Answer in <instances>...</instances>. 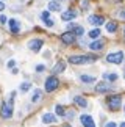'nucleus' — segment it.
<instances>
[{"mask_svg": "<svg viewBox=\"0 0 125 127\" xmlns=\"http://www.w3.org/2000/svg\"><path fill=\"white\" fill-rule=\"evenodd\" d=\"M95 57H89V55H72L69 57V63L72 64H89V63H94Z\"/></svg>", "mask_w": 125, "mask_h": 127, "instance_id": "nucleus-1", "label": "nucleus"}, {"mask_svg": "<svg viewBox=\"0 0 125 127\" xmlns=\"http://www.w3.org/2000/svg\"><path fill=\"white\" fill-rule=\"evenodd\" d=\"M60 86V80L56 79V77H49V79L45 80V91L47 93H52V91H55L56 88Z\"/></svg>", "mask_w": 125, "mask_h": 127, "instance_id": "nucleus-2", "label": "nucleus"}, {"mask_svg": "<svg viewBox=\"0 0 125 127\" xmlns=\"http://www.w3.org/2000/svg\"><path fill=\"white\" fill-rule=\"evenodd\" d=\"M106 102H108V107L111 110H117L122 105V97L121 96H109Z\"/></svg>", "mask_w": 125, "mask_h": 127, "instance_id": "nucleus-3", "label": "nucleus"}, {"mask_svg": "<svg viewBox=\"0 0 125 127\" xmlns=\"http://www.w3.org/2000/svg\"><path fill=\"white\" fill-rule=\"evenodd\" d=\"M124 60V52H113L106 57L108 63H114V64H121Z\"/></svg>", "mask_w": 125, "mask_h": 127, "instance_id": "nucleus-4", "label": "nucleus"}, {"mask_svg": "<svg viewBox=\"0 0 125 127\" xmlns=\"http://www.w3.org/2000/svg\"><path fill=\"white\" fill-rule=\"evenodd\" d=\"M13 116V105L11 102H6V104L2 105V118H11Z\"/></svg>", "mask_w": 125, "mask_h": 127, "instance_id": "nucleus-5", "label": "nucleus"}, {"mask_svg": "<svg viewBox=\"0 0 125 127\" xmlns=\"http://www.w3.org/2000/svg\"><path fill=\"white\" fill-rule=\"evenodd\" d=\"M42 39H31L30 42H28V47H30L31 52H39L41 47H42Z\"/></svg>", "mask_w": 125, "mask_h": 127, "instance_id": "nucleus-6", "label": "nucleus"}, {"mask_svg": "<svg viewBox=\"0 0 125 127\" xmlns=\"http://www.w3.org/2000/svg\"><path fill=\"white\" fill-rule=\"evenodd\" d=\"M77 17V11L75 9H67V11H64L61 14V19L64 22H69V21H72V19H75Z\"/></svg>", "mask_w": 125, "mask_h": 127, "instance_id": "nucleus-7", "label": "nucleus"}, {"mask_svg": "<svg viewBox=\"0 0 125 127\" xmlns=\"http://www.w3.org/2000/svg\"><path fill=\"white\" fill-rule=\"evenodd\" d=\"M81 121V124H83V127H95V123H94V119L91 118L89 115H83L80 118Z\"/></svg>", "mask_w": 125, "mask_h": 127, "instance_id": "nucleus-8", "label": "nucleus"}, {"mask_svg": "<svg viewBox=\"0 0 125 127\" xmlns=\"http://www.w3.org/2000/svg\"><path fill=\"white\" fill-rule=\"evenodd\" d=\"M75 38H77V36H75L72 32H66L64 35L61 36V39H62V42H64V44H74V42H75Z\"/></svg>", "mask_w": 125, "mask_h": 127, "instance_id": "nucleus-9", "label": "nucleus"}, {"mask_svg": "<svg viewBox=\"0 0 125 127\" xmlns=\"http://www.w3.org/2000/svg\"><path fill=\"white\" fill-rule=\"evenodd\" d=\"M111 90H113V86L108 85L106 82H100V83L95 86V91H97V93H108V91H111Z\"/></svg>", "mask_w": 125, "mask_h": 127, "instance_id": "nucleus-10", "label": "nucleus"}, {"mask_svg": "<svg viewBox=\"0 0 125 127\" xmlns=\"http://www.w3.org/2000/svg\"><path fill=\"white\" fill-rule=\"evenodd\" d=\"M88 22L92 24V25H102V24L105 22V19L102 16H97V14H94V16H89L88 17Z\"/></svg>", "mask_w": 125, "mask_h": 127, "instance_id": "nucleus-11", "label": "nucleus"}, {"mask_svg": "<svg viewBox=\"0 0 125 127\" xmlns=\"http://www.w3.org/2000/svg\"><path fill=\"white\" fill-rule=\"evenodd\" d=\"M56 121H58L56 116L52 115V113H45L44 116H42V123H44V124H55Z\"/></svg>", "mask_w": 125, "mask_h": 127, "instance_id": "nucleus-12", "label": "nucleus"}, {"mask_svg": "<svg viewBox=\"0 0 125 127\" xmlns=\"http://www.w3.org/2000/svg\"><path fill=\"white\" fill-rule=\"evenodd\" d=\"M9 30H11L13 33L21 32V24H19L17 19H11V21H9Z\"/></svg>", "mask_w": 125, "mask_h": 127, "instance_id": "nucleus-13", "label": "nucleus"}, {"mask_svg": "<svg viewBox=\"0 0 125 127\" xmlns=\"http://www.w3.org/2000/svg\"><path fill=\"white\" fill-rule=\"evenodd\" d=\"M69 30H72V33H74L75 36H81V35L84 33L83 27H80V25H74V24H70V25H69Z\"/></svg>", "mask_w": 125, "mask_h": 127, "instance_id": "nucleus-14", "label": "nucleus"}, {"mask_svg": "<svg viewBox=\"0 0 125 127\" xmlns=\"http://www.w3.org/2000/svg\"><path fill=\"white\" fill-rule=\"evenodd\" d=\"M89 49H91V50H102V49H103V41L95 39L94 42L89 44Z\"/></svg>", "mask_w": 125, "mask_h": 127, "instance_id": "nucleus-15", "label": "nucleus"}, {"mask_svg": "<svg viewBox=\"0 0 125 127\" xmlns=\"http://www.w3.org/2000/svg\"><path fill=\"white\" fill-rule=\"evenodd\" d=\"M64 69H66V63L64 61H58L52 72H53V74H60V72H64Z\"/></svg>", "mask_w": 125, "mask_h": 127, "instance_id": "nucleus-16", "label": "nucleus"}, {"mask_svg": "<svg viewBox=\"0 0 125 127\" xmlns=\"http://www.w3.org/2000/svg\"><path fill=\"white\" fill-rule=\"evenodd\" d=\"M74 102L77 105H80L81 108H86V107H88V102H86V99L84 97H81V96H75L74 97Z\"/></svg>", "mask_w": 125, "mask_h": 127, "instance_id": "nucleus-17", "label": "nucleus"}, {"mask_svg": "<svg viewBox=\"0 0 125 127\" xmlns=\"http://www.w3.org/2000/svg\"><path fill=\"white\" fill-rule=\"evenodd\" d=\"M103 79L108 80V82H116L117 80V74H116V72H105Z\"/></svg>", "mask_w": 125, "mask_h": 127, "instance_id": "nucleus-18", "label": "nucleus"}, {"mask_svg": "<svg viewBox=\"0 0 125 127\" xmlns=\"http://www.w3.org/2000/svg\"><path fill=\"white\" fill-rule=\"evenodd\" d=\"M80 80L83 82V83H94V82H95V77H92V75H86V74H81V75H80Z\"/></svg>", "mask_w": 125, "mask_h": 127, "instance_id": "nucleus-19", "label": "nucleus"}, {"mask_svg": "<svg viewBox=\"0 0 125 127\" xmlns=\"http://www.w3.org/2000/svg\"><path fill=\"white\" fill-rule=\"evenodd\" d=\"M61 9V3L60 2H55V0H52L49 3V11H60Z\"/></svg>", "mask_w": 125, "mask_h": 127, "instance_id": "nucleus-20", "label": "nucleus"}, {"mask_svg": "<svg viewBox=\"0 0 125 127\" xmlns=\"http://www.w3.org/2000/svg\"><path fill=\"white\" fill-rule=\"evenodd\" d=\"M41 97H42V91H41V90H36L35 93H33L31 100H33V102H38V100H41Z\"/></svg>", "mask_w": 125, "mask_h": 127, "instance_id": "nucleus-21", "label": "nucleus"}, {"mask_svg": "<svg viewBox=\"0 0 125 127\" xmlns=\"http://www.w3.org/2000/svg\"><path fill=\"white\" fill-rule=\"evenodd\" d=\"M116 28H117V25H116L114 22H108V24H106V30H108L109 33H114V32H116Z\"/></svg>", "mask_w": 125, "mask_h": 127, "instance_id": "nucleus-22", "label": "nucleus"}, {"mask_svg": "<svg viewBox=\"0 0 125 127\" xmlns=\"http://www.w3.org/2000/svg\"><path fill=\"white\" fill-rule=\"evenodd\" d=\"M99 36H100V30H97V28H95V30H91V32H89V38H92V39H97Z\"/></svg>", "mask_w": 125, "mask_h": 127, "instance_id": "nucleus-23", "label": "nucleus"}, {"mask_svg": "<svg viewBox=\"0 0 125 127\" xmlns=\"http://www.w3.org/2000/svg\"><path fill=\"white\" fill-rule=\"evenodd\" d=\"M30 88H31V83H30V82H23V83L21 85V90H22V91H28Z\"/></svg>", "mask_w": 125, "mask_h": 127, "instance_id": "nucleus-24", "label": "nucleus"}, {"mask_svg": "<svg viewBox=\"0 0 125 127\" xmlns=\"http://www.w3.org/2000/svg\"><path fill=\"white\" fill-rule=\"evenodd\" d=\"M64 113H66V110L62 108L61 105H56V115H58V116H64Z\"/></svg>", "mask_w": 125, "mask_h": 127, "instance_id": "nucleus-25", "label": "nucleus"}, {"mask_svg": "<svg viewBox=\"0 0 125 127\" xmlns=\"http://www.w3.org/2000/svg\"><path fill=\"white\" fill-rule=\"evenodd\" d=\"M49 17H50V13L49 11H44V13L41 14V19H42V21H47Z\"/></svg>", "mask_w": 125, "mask_h": 127, "instance_id": "nucleus-26", "label": "nucleus"}, {"mask_svg": "<svg viewBox=\"0 0 125 127\" xmlns=\"http://www.w3.org/2000/svg\"><path fill=\"white\" fill-rule=\"evenodd\" d=\"M44 22H45V25H47V27H53V24H55V22H53V19H50V17L47 19V21H44Z\"/></svg>", "mask_w": 125, "mask_h": 127, "instance_id": "nucleus-27", "label": "nucleus"}, {"mask_svg": "<svg viewBox=\"0 0 125 127\" xmlns=\"http://www.w3.org/2000/svg\"><path fill=\"white\" fill-rule=\"evenodd\" d=\"M44 69H45V67L42 66V64H38V66H36V72H42Z\"/></svg>", "mask_w": 125, "mask_h": 127, "instance_id": "nucleus-28", "label": "nucleus"}, {"mask_svg": "<svg viewBox=\"0 0 125 127\" xmlns=\"http://www.w3.org/2000/svg\"><path fill=\"white\" fill-rule=\"evenodd\" d=\"M0 24H6V16H0Z\"/></svg>", "mask_w": 125, "mask_h": 127, "instance_id": "nucleus-29", "label": "nucleus"}, {"mask_svg": "<svg viewBox=\"0 0 125 127\" xmlns=\"http://www.w3.org/2000/svg\"><path fill=\"white\" fill-rule=\"evenodd\" d=\"M105 127H117V124L116 123H106V124H105Z\"/></svg>", "mask_w": 125, "mask_h": 127, "instance_id": "nucleus-30", "label": "nucleus"}, {"mask_svg": "<svg viewBox=\"0 0 125 127\" xmlns=\"http://www.w3.org/2000/svg\"><path fill=\"white\" fill-rule=\"evenodd\" d=\"M14 66H16V61H8V67H14Z\"/></svg>", "mask_w": 125, "mask_h": 127, "instance_id": "nucleus-31", "label": "nucleus"}, {"mask_svg": "<svg viewBox=\"0 0 125 127\" xmlns=\"http://www.w3.org/2000/svg\"><path fill=\"white\" fill-rule=\"evenodd\" d=\"M3 9H5V3L0 0V11H3Z\"/></svg>", "mask_w": 125, "mask_h": 127, "instance_id": "nucleus-32", "label": "nucleus"}, {"mask_svg": "<svg viewBox=\"0 0 125 127\" xmlns=\"http://www.w3.org/2000/svg\"><path fill=\"white\" fill-rule=\"evenodd\" d=\"M119 16H121L122 19H125V9H122V11H121V14H119Z\"/></svg>", "mask_w": 125, "mask_h": 127, "instance_id": "nucleus-33", "label": "nucleus"}, {"mask_svg": "<svg viewBox=\"0 0 125 127\" xmlns=\"http://www.w3.org/2000/svg\"><path fill=\"white\" fill-rule=\"evenodd\" d=\"M119 127H125V123H122V124H121V126H119Z\"/></svg>", "mask_w": 125, "mask_h": 127, "instance_id": "nucleus-34", "label": "nucleus"}, {"mask_svg": "<svg viewBox=\"0 0 125 127\" xmlns=\"http://www.w3.org/2000/svg\"><path fill=\"white\" fill-rule=\"evenodd\" d=\"M124 79H125V67H124Z\"/></svg>", "mask_w": 125, "mask_h": 127, "instance_id": "nucleus-35", "label": "nucleus"}, {"mask_svg": "<svg viewBox=\"0 0 125 127\" xmlns=\"http://www.w3.org/2000/svg\"><path fill=\"white\" fill-rule=\"evenodd\" d=\"M124 36H125V28H124Z\"/></svg>", "mask_w": 125, "mask_h": 127, "instance_id": "nucleus-36", "label": "nucleus"}]
</instances>
